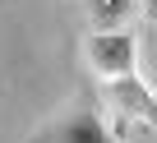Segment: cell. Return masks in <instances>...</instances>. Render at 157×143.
I'll list each match as a JSON object with an SVG mask.
<instances>
[{
	"label": "cell",
	"instance_id": "6da1fadb",
	"mask_svg": "<svg viewBox=\"0 0 157 143\" xmlns=\"http://www.w3.org/2000/svg\"><path fill=\"white\" fill-rule=\"evenodd\" d=\"M28 143H120L106 120H102V106L93 102V92H78L65 111H56Z\"/></svg>",
	"mask_w": 157,
	"mask_h": 143
},
{
	"label": "cell",
	"instance_id": "7a4b0ae2",
	"mask_svg": "<svg viewBox=\"0 0 157 143\" xmlns=\"http://www.w3.org/2000/svg\"><path fill=\"white\" fill-rule=\"evenodd\" d=\"M83 55H88V69H93L102 83L129 79L134 69H139V46H134V37L120 32V28H102V32H93L88 46H83Z\"/></svg>",
	"mask_w": 157,
	"mask_h": 143
},
{
	"label": "cell",
	"instance_id": "3957f363",
	"mask_svg": "<svg viewBox=\"0 0 157 143\" xmlns=\"http://www.w3.org/2000/svg\"><path fill=\"white\" fill-rule=\"evenodd\" d=\"M106 88H111V102H116L120 111L139 115V120H143V125L157 134V97H152V92H148V88L134 79V74H129V79H116V83H106Z\"/></svg>",
	"mask_w": 157,
	"mask_h": 143
},
{
	"label": "cell",
	"instance_id": "277c9868",
	"mask_svg": "<svg viewBox=\"0 0 157 143\" xmlns=\"http://www.w3.org/2000/svg\"><path fill=\"white\" fill-rule=\"evenodd\" d=\"M78 5H83V19L93 23V32H102V28H120L139 9V0H78Z\"/></svg>",
	"mask_w": 157,
	"mask_h": 143
},
{
	"label": "cell",
	"instance_id": "5b68a950",
	"mask_svg": "<svg viewBox=\"0 0 157 143\" xmlns=\"http://www.w3.org/2000/svg\"><path fill=\"white\" fill-rule=\"evenodd\" d=\"M152 5H157V0H152ZM152 19H157V9H152Z\"/></svg>",
	"mask_w": 157,
	"mask_h": 143
}]
</instances>
